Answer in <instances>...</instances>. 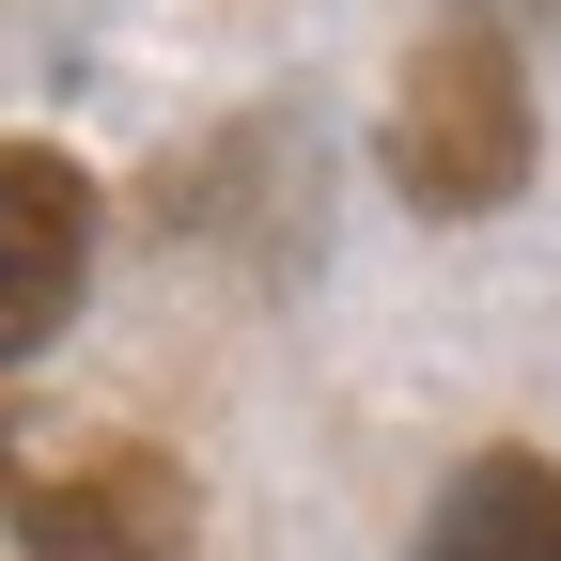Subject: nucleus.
I'll use <instances>...</instances> for the list:
<instances>
[{
	"label": "nucleus",
	"instance_id": "obj_3",
	"mask_svg": "<svg viewBox=\"0 0 561 561\" xmlns=\"http://www.w3.org/2000/svg\"><path fill=\"white\" fill-rule=\"evenodd\" d=\"M79 280H94V187H79V157L0 140V375L79 312Z\"/></svg>",
	"mask_w": 561,
	"mask_h": 561
},
{
	"label": "nucleus",
	"instance_id": "obj_2",
	"mask_svg": "<svg viewBox=\"0 0 561 561\" xmlns=\"http://www.w3.org/2000/svg\"><path fill=\"white\" fill-rule=\"evenodd\" d=\"M390 187L421 203V219H483V203L530 187V79H515V47L483 16H453L405 62V94H390Z\"/></svg>",
	"mask_w": 561,
	"mask_h": 561
},
{
	"label": "nucleus",
	"instance_id": "obj_1",
	"mask_svg": "<svg viewBox=\"0 0 561 561\" xmlns=\"http://www.w3.org/2000/svg\"><path fill=\"white\" fill-rule=\"evenodd\" d=\"M0 515L32 561H187V468L157 437H47L0 405Z\"/></svg>",
	"mask_w": 561,
	"mask_h": 561
},
{
	"label": "nucleus",
	"instance_id": "obj_4",
	"mask_svg": "<svg viewBox=\"0 0 561 561\" xmlns=\"http://www.w3.org/2000/svg\"><path fill=\"white\" fill-rule=\"evenodd\" d=\"M405 561H561V468H546V453H483V468H453V500L421 515Z\"/></svg>",
	"mask_w": 561,
	"mask_h": 561
}]
</instances>
